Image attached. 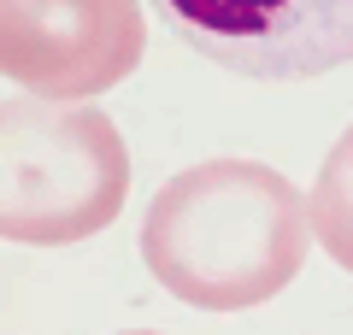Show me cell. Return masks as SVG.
<instances>
[{
  "mask_svg": "<svg viewBox=\"0 0 353 335\" xmlns=\"http://www.w3.org/2000/svg\"><path fill=\"white\" fill-rule=\"evenodd\" d=\"M312 253L306 194L259 159L176 171L141 218V265L165 294L201 312L277 300Z\"/></svg>",
  "mask_w": 353,
  "mask_h": 335,
  "instance_id": "6da1fadb",
  "label": "cell"
},
{
  "mask_svg": "<svg viewBox=\"0 0 353 335\" xmlns=\"http://www.w3.org/2000/svg\"><path fill=\"white\" fill-rule=\"evenodd\" d=\"M148 48L141 0H0V77L41 100H94Z\"/></svg>",
  "mask_w": 353,
  "mask_h": 335,
  "instance_id": "277c9868",
  "label": "cell"
},
{
  "mask_svg": "<svg viewBox=\"0 0 353 335\" xmlns=\"http://www.w3.org/2000/svg\"><path fill=\"white\" fill-rule=\"evenodd\" d=\"M124 335H159V329H124Z\"/></svg>",
  "mask_w": 353,
  "mask_h": 335,
  "instance_id": "8992f818",
  "label": "cell"
},
{
  "mask_svg": "<svg viewBox=\"0 0 353 335\" xmlns=\"http://www.w3.org/2000/svg\"><path fill=\"white\" fill-rule=\"evenodd\" d=\"M306 223H312V241L353 271V124L341 130V141L324 153L312 176V194H306Z\"/></svg>",
  "mask_w": 353,
  "mask_h": 335,
  "instance_id": "5b68a950",
  "label": "cell"
},
{
  "mask_svg": "<svg viewBox=\"0 0 353 335\" xmlns=\"http://www.w3.org/2000/svg\"><path fill=\"white\" fill-rule=\"evenodd\" d=\"M130 200V148L88 100H0V241L77 247Z\"/></svg>",
  "mask_w": 353,
  "mask_h": 335,
  "instance_id": "7a4b0ae2",
  "label": "cell"
},
{
  "mask_svg": "<svg viewBox=\"0 0 353 335\" xmlns=\"http://www.w3.org/2000/svg\"><path fill=\"white\" fill-rule=\"evenodd\" d=\"M201 59L253 83H306L353 59V0H148Z\"/></svg>",
  "mask_w": 353,
  "mask_h": 335,
  "instance_id": "3957f363",
  "label": "cell"
}]
</instances>
